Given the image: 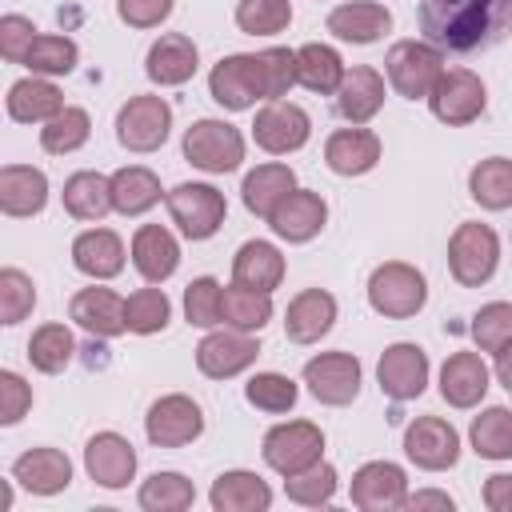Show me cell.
Segmentation results:
<instances>
[{"label": "cell", "mask_w": 512, "mask_h": 512, "mask_svg": "<svg viewBox=\"0 0 512 512\" xmlns=\"http://www.w3.org/2000/svg\"><path fill=\"white\" fill-rule=\"evenodd\" d=\"M420 32L448 56H476L512 36V0H424Z\"/></svg>", "instance_id": "obj_1"}, {"label": "cell", "mask_w": 512, "mask_h": 512, "mask_svg": "<svg viewBox=\"0 0 512 512\" xmlns=\"http://www.w3.org/2000/svg\"><path fill=\"white\" fill-rule=\"evenodd\" d=\"M500 264V236L480 224V220H464L456 224V232L448 236V272L460 288H480L496 276Z\"/></svg>", "instance_id": "obj_2"}, {"label": "cell", "mask_w": 512, "mask_h": 512, "mask_svg": "<svg viewBox=\"0 0 512 512\" xmlns=\"http://www.w3.org/2000/svg\"><path fill=\"white\" fill-rule=\"evenodd\" d=\"M368 304L384 320H408L428 304V284H424L420 268H412L404 260H384L368 276Z\"/></svg>", "instance_id": "obj_3"}, {"label": "cell", "mask_w": 512, "mask_h": 512, "mask_svg": "<svg viewBox=\"0 0 512 512\" xmlns=\"http://www.w3.org/2000/svg\"><path fill=\"white\" fill-rule=\"evenodd\" d=\"M384 72H388V84L404 100H428V92L436 88V80L444 72V52L428 40H400L388 48Z\"/></svg>", "instance_id": "obj_4"}, {"label": "cell", "mask_w": 512, "mask_h": 512, "mask_svg": "<svg viewBox=\"0 0 512 512\" xmlns=\"http://www.w3.org/2000/svg\"><path fill=\"white\" fill-rule=\"evenodd\" d=\"M184 160L208 176L236 172L244 160V136L228 120H196L184 132Z\"/></svg>", "instance_id": "obj_5"}, {"label": "cell", "mask_w": 512, "mask_h": 512, "mask_svg": "<svg viewBox=\"0 0 512 512\" xmlns=\"http://www.w3.org/2000/svg\"><path fill=\"white\" fill-rule=\"evenodd\" d=\"M260 456L272 472L280 476H296L312 464L324 460V432L312 424V420H288V424H276L264 432V444H260Z\"/></svg>", "instance_id": "obj_6"}, {"label": "cell", "mask_w": 512, "mask_h": 512, "mask_svg": "<svg viewBox=\"0 0 512 512\" xmlns=\"http://www.w3.org/2000/svg\"><path fill=\"white\" fill-rule=\"evenodd\" d=\"M164 204H168L172 224L188 240H212L228 216L224 192L212 184H176L172 192H164Z\"/></svg>", "instance_id": "obj_7"}, {"label": "cell", "mask_w": 512, "mask_h": 512, "mask_svg": "<svg viewBox=\"0 0 512 512\" xmlns=\"http://www.w3.org/2000/svg\"><path fill=\"white\" fill-rule=\"evenodd\" d=\"M172 132V104L164 96H132L116 112V140L128 152H156Z\"/></svg>", "instance_id": "obj_8"}, {"label": "cell", "mask_w": 512, "mask_h": 512, "mask_svg": "<svg viewBox=\"0 0 512 512\" xmlns=\"http://www.w3.org/2000/svg\"><path fill=\"white\" fill-rule=\"evenodd\" d=\"M484 104H488V92H484V80L472 68H444L436 88L428 92L432 116L448 128H464V124L480 120Z\"/></svg>", "instance_id": "obj_9"}, {"label": "cell", "mask_w": 512, "mask_h": 512, "mask_svg": "<svg viewBox=\"0 0 512 512\" xmlns=\"http://www.w3.org/2000/svg\"><path fill=\"white\" fill-rule=\"evenodd\" d=\"M208 92L220 108L228 112H248L256 108V100H264V84H260V60L256 52H236L212 64L208 72Z\"/></svg>", "instance_id": "obj_10"}, {"label": "cell", "mask_w": 512, "mask_h": 512, "mask_svg": "<svg viewBox=\"0 0 512 512\" xmlns=\"http://www.w3.org/2000/svg\"><path fill=\"white\" fill-rule=\"evenodd\" d=\"M308 136H312V116L292 100H268L252 120V140L268 156L300 152L308 144Z\"/></svg>", "instance_id": "obj_11"}, {"label": "cell", "mask_w": 512, "mask_h": 512, "mask_svg": "<svg viewBox=\"0 0 512 512\" xmlns=\"http://www.w3.org/2000/svg\"><path fill=\"white\" fill-rule=\"evenodd\" d=\"M144 432H148V440L156 448H184L204 432V412H200V404L192 396L168 392L148 408Z\"/></svg>", "instance_id": "obj_12"}, {"label": "cell", "mask_w": 512, "mask_h": 512, "mask_svg": "<svg viewBox=\"0 0 512 512\" xmlns=\"http://www.w3.org/2000/svg\"><path fill=\"white\" fill-rule=\"evenodd\" d=\"M304 384L320 404L344 408L360 396V360L352 352H320L304 364Z\"/></svg>", "instance_id": "obj_13"}, {"label": "cell", "mask_w": 512, "mask_h": 512, "mask_svg": "<svg viewBox=\"0 0 512 512\" xmlns=\"http://www.w3.org/2000/svg\"><path fill=\"white\" fill-rule=\"evenodd\" d=\"M404 456L424 472H444L460 460V432L444 416H416L404 428Z\"/></svg>", "instance_id": "obj_14"}, {"label": "cell", "mask_w": 512, "mask_h": 512, "mask_svg": "<svg viewBox=\"0 0 512 512\" xmlns=\"http://www.w3.org/2000/svg\"><path fill=\"white\" fill-rule=\"evenodd\" d=\"M376 380H380V392L396 404L404 400H416L424 388H428V352L420 344H388L380 352V364H376Z\"/></svg>", "instance_id": "obj_15"}, {"label": "cell", "mask_w": 512, "mask_h": 512, "mask_svg": "<svg viewBox=\"0 0 512 512\" xmlns=\"http://www.w3.org/2000/svg\"><path fill=\"white\" fill-rule=\"evenodd\" d=\"M260 356V344L252 332H240V328H220V332H208L200 344H196V368L208 376V380H228V376H240L244 368H252Z\"/></svg>", "instance_id": "obj_16"}, {"label": "cell", "mask_w": 512, "mask_h": 512, "mask_svg": "<svg viewBox=\"0 0 512 512\" xmlns=\"http://www.w3.org/2000/svg\"><path fill=\"white\" fill-rule=\"evenodd\" d=\"M324 224H328V204H324V196L312 192V188H292V192L272 208V216H268V228H272L280 240H288V244H308V240H316Z\"/></svg>", "instance_id": "obj_17"}, {"label": "cell", "mask_w": 512, "mask_h": 512, "mask_svg": "<svg viewBox=\"0 0 512 512\" xmlns=\"http://www.w3.org/2000/svg\"><path fill=\"white\" fill-rule=\"evenodd\" d=\"M408 500V476L392 460H368L352 476V504L364 512H392Z\"/></svg>", "instance_id": "obj_18"}, {"label": "cell", "mask_w": 512, "mask_h": 512, "mask_svg": "<svg viewBox=\"0 0 512 512\" xmlns=\"http://www.w3.org/2000/svg\"><path fill=\"white\" fill-rule=\"evenodd\" d=\"M196 68H200V52H196V40L184 32H164L160 40H152V48L144 56V72L160 88L188 84L196 76Z\"/></svg>", "instance_id": "obj_19"}, {"label": "cell", "mask_w": 512, "mask_h": 512, "mask_svg": "<svg viewBox=\"0 0 512 512\" xmlns=\"http://www.w3.org/2000/svg\"><path fill=\"white\" fill-rule=\"evenodd\" d=\"M84 468L100 488H124L136 476V448L120 432H96L84 444Z\"/></svg>", "instance_id": "obj_20"}, {"label": "cell", "mask_w": 512, "mask_h": 512, "mask_svg": "<svg viewBox=\"0 0 512 512\" xmlns=\"http://www.w3.org/2000/svg\"><path fill=\"white\" fill-rule=\"evenodd\" d=\"M336 324V296L328 288H304L288 300L284 312V336L292 344H316Z\"/></svg>", "instance_id": "obj_21"}, {"label": "cell", "mask_w": 512, "mask_h": 512, "mask_svg": "<svg viewBox=\"0 0 512 512\" xmlns=\"http://www.w3.org/2000/svg\"><path fill=\"white\" fill-rule=\"evenodd\" d=\"M324 164L336 172V176H364L380 164V136L364 124H352V128H336L328 140H324Z\"/></svg>", "instance_id": "obj_22"}, {"label": "cell", "mask_w": 512, "mask_h": 512, "mask_svg": "<svg viewBox=\"0 0 512 512\" xmlns=\"http://www.w3.org/2000/svg\"><path fill=\"white\" fill-rule=\"evenodd\" d=\"M68 316H72L84 332H92V336H100V340H112V336H124V332H128L124 296H116L112 288H100V284L80 288V292L72 296V304H68Z\"/></svg>", "instance_id": "obj_23"}, {"label": "cell", "mask_w": 512, "mask_h": 512, "mask_svg": "<svg viewBox=\"0 0 512 512\" xmlns=\"http://www.w3.org/2000/svg\"><path fill=\"white\" fill-rule=\"evenodd\" d=\"M12 480L32 496H56L72 484V464L60 448H28L12 460Z\"/></svg>", "instance_id": "obj_24"}, {"label": "cell", "mask_w": 512, "mask_h": 512, "mask_svg": "<svg viewBox=\"0 0 512 512\" xmlns=\"http://www.w3.org/2000/svg\"><path fill=\"white\" fill-rule=\"evenodd\" d=\"M48 204V176L32 164H4L0 168V212L12 220L40 216Z\"/></svg>", "instance_id": "obj_25"}, {"label": "cell", "mask_w": 512, "mask_h": 512, "mask_svg": "<svg viewBox=\"0 0 512 512\" xmlns=\"http://www.w3.org/2000/svg\"><path fill=\"white\" fill-rule=\"evenodd\" d=\"M392 28V12L376 0H344L328 12V32L344 44H376Z\"/></svg>", "instance_id": "obj_26"}, {"label": "cell", "mask_w": 512, "mask_h": 512, "mask_svg": "<svg viewBox=\"0 0 512 512\" xmlns=\"http://www.w3.org/2000/svg\"><path fill=\"white\" fill-rule=\"evenodd\" d=\"M132 268L148 284H164L180 268V244L164 224H140L132 236Z\"/></svg>", "instance_id": "obj_27"}, {"label": "cell", "mask_w": 512, "mask_h": 512, "mask_svg": "<svg viewBox=\"0 0 512 512\" xmlns=\"http://www.w3.org/2000/svg\"><path fill=\"white\" fill-rule=\"evenodd\" d=\"M384 108V76L368 64H356L344 72L340 88H336V112L348 124H368L376 112Z\"/></svg>", "instance_id": "obj_28"}, {"label": "cell", "mask_w": 512, "mask_h": 512, "mask_svg": "<svg viewBox=\"0 0 512 512\" xmlns=\"http://www.w3.org/2000/svg\"><path fill=\"white\" fill-rule=\"evenodd\" d=\"M488 392V364L480 352H452L440 368V396L452 408H476Z\"/></svg>", "instance_id": "obj_29"}, {"label": "cell", "mask_w": 512, "mask_h": 512, "mask_svg": "<svg viewBox=\"0 0 512 512\" xmlns=\"http://www.w3.org/2000/svg\"><path fill=\"white\" fill-rule=\"evenodd\" d=\"M72 264L92 280H112L124 272V240L112 228H88L72 240Z\"/></svg>", "instance_id": "obj_30"}, {"label": "cell", "mask_w": 512, "mask_h": 512, "mask_svg": "<svg viewBox=\"0 0 512 512\" xmlns=\"http://www.w3.org/2000/svg\"><path fill=\"white\" fill-rule=\"evenodd\" d=\"M232 284L256 288V292H276L284 284V256L268 240H244L232 256Z\"/></svg>", "instance_id": "obj_31"}, {"label": "cell", "mask_w": 512, "mask_h": 512, "mask_svg": "<svg viewBox=\"0 0 512 512\" xmlns=\"http://www.w3.org/2000/svg\"><path fill=\"white\" fill-rule=\"evenodd\" d=\"M4 104H8V116L16 124H48L64 108V92L48 76H24L8 88Z\"/></svg>", "instance_id": "obj_32"}, {"label": "cell", "mask_w": 512, "mask_h": 512, "mask_svg": "<svg viewBox=\"0 0 512 512\" xmlns=\"http://www.w3.org/2000/svg\"><path fill=\"white\" fill-rule=\"evenodd\" d=\"M64 212L72 216V220H84V224H96V220H104L108 212H116L112 208V176H104V172H92V168H84V172H72L68 180H64Z\"/></svg>", "instance_id": "obj_33"}, {"label": "cell", "mask_w": 512, "mask_h": 512, "mask_svg": "<svg viewBox=\"0 0 512 512\" xmlns=\"http://www.w3.org/2000/svg\"><path fill=\"white\" fill-rule=\"evenodd\" d=\"M208 504H212L216 512H264V508L272 504V488H268L256 472L232 468V472H220V476L212 480Z\"/></svg>", "instance_id": "obj_34"}, {"label": "cell", "mask_w": 512, "mask_h": 512, "mask_svg": "<svg viewBox=\"0 0 512 512\" xmlns=\"http://www.w3.org/2000/svg\"><path fill=\"white\" fill-rule=\"evenodd\" d=\"M296 188V172L288 168V164H256L248 176H244V184H240V196H244V208L252 212V216H272V208L288 196Z\"/></svg>", "instance_id": "obj_35"}, {"label": "cell", "mask_w": 512, "mask_h": 512, "mask_svg": "<svg viewBox=\"0 0 512 512\" xmlns=\"http://www.w3.org/2000/svg\"><path fill=\"white\" fill-rule=\"evenodd\" d=\"M160 196H164V188H160L152 168L128 164V168L112 172V208L120 216H144L148 208L160 204Z\"/></svg>", "instance_id": "obj_36"}, {"label": "cell", "mask_w": 512, "mask_h": 512, "mask_svg": "<svg viewBox=\"0 0 512 512\" xmlns=\"http://www.w3.org/2000/svg\"><path fill=\"white\" fill-rule=\"evenodd\" d=\"M344 60L332 44H304L296 48V84H304L316 96H336L340 80H344Z\"/></svg>", "instance_id": "obj_37"}, {"label": "cell", "mask_w": 512, "mask_h": 512, "mask_svg": "<svg viewBox=\"0 0 512 512\" xmlns=\"http://www.w3.org/2000/svg\"><path fill=\"white\" fill-rule=\"evenodd\" d=\"M468 196L488 208V212H504L512 208V160L508 156H488L468 172Z\"/></svg>", "instance_id": "obj_38"}, {"label": "cell", "mask_w": 512, "mask_h": 512, "mask_svg": "<svg viewBox=\"0 0 512 512\" xmlns=\"http://www.w3.org/2000/svg\"><path fill=\"white\" fill-rule=\"evenodd\" d=\"M472 452L484 460H512V408L492 404L484 408L468 428Z\"/></svg>", "instance_id": "obj_39"}, {"label": "cell", "mask_w": 512, "mask_h": 512, "mask_svg": "<svg viewBox=\"0 0 512 512\" xmlns=\"http://www.w3.org/2000/svg\"><path fill=\"white\" fill-rule=\"evenodd\" d=\"M80 60V48L72 36H56V32H36L32 48L24 52V68L32 76H68Z\"/></svg>", "instance_id": "obj_40"}, {"label": "cell", "mask_w": 512, "mask_h": 512, "mask_svg": "<svg viewBox=\"0 0 512 512\" xmlns=\"http://www.w3.org/2000/svg\"><path fill=\"white\" fill-rule=\"evenodd\" d=\"M88 136H92V116H88L84 108H76V104H64V108L40 128V148H44L48 156H68V152L84 148Z\"/></svg>", "instance_id": "obj_41"}, {"label": "cell", "mask_w": 512, "mask_h": 512, "mask_svg": "<svg viewBox=\"0 0 512 512\" xmlns=\"http://www.w3.org/2000/svg\"><path fill=\"white\" fill-rule=\"evenodd\" d=\"M220 312H224V324H228V328L260 332V328L272 320V292H256V288L232 284V288H224Z\"/></svg>", "instance_id": "obj_42"}, {"label": "cell", "mask_w": 512, "mask_h": 512, "mask_svg": "<svg viewBox=\"0 0 512 512\" xmlns=\"http://www.w3.org/2000/svg\"><path fill=\"white\" fill-rule=\"evenodd\" d=\"M72 352H76V340H72V332L64 324H40L32 332V340H28V360L44 376L64 372L72 364Z\"/></svg>", "instance_id": "obj_43"}, {"label": "cell", "mask_w": 512, "mask_h": 512, "mask_svg": "<svg viewBox=\"0 0 512 512\" xmlns=\"http://www.w3.org/2000/svg\"><path fill=\"white\" fill-rule=\"evenodd\" d=\"M124 316H128V332L136 336H156L168 328L172 320V300L164 296V288L148 284V288H136L128 300H124Z\"/></svg>", "instance_id": "obj_44"}, {"label": "cell", "mask_w": 512, "mask_h": 512, "mask_svg": "<svg viewBox=\"0 0 512 512\" xmlns=\"http://www.w3.org/2000/svg\"><path fill=\"white\" fill-rule=\"evenodd\" d=\"M192 500H196V488L180 472H152L140 484V508L144 512H184V508H192Z\"/></svg>", "instance_id": "obj_45"}, {"label": "cell", "mask_w": 512, "mask_h": 512, "mask_svg": "<svg viewBox=\"0 0 512 512\" xmlns=\"http://www.w3.org/2000/svg\"><path fill=\"white\" fill-rule=\"evenodd\" d=\"M296 396H300V388H296V380L284 376V372H256V376L244 384V400H248L252 408H260V412H268V416L292 412V408H296Z\"/></svg>", "instance_id": "obj_46"}, {"label": "cell", "mask_w": 512, "mask_h": 512, "mask_svg": "<svg viewBox=\"0 0 512 512\" xmlns=\"http://www.w3.org/2000/svg\"><path fill=\"white\" fill-rule=\"evenodd\" d=\"M336 484H340V476H336V468L324 464V460L312 464V468H304V472H296V476H284L288 500H292V504H304V508L328 504V500L336 496Z\"/></svg>", "instance_id": "obj_47"}, {"label": "cell", "mask_w": 512, "mask_h": 512, "mask_svg": "<svg viewBox=\"0 0 512 512\" xmlns=\"http://www.w3.org/2000/svg\"><path fill=\"white\" fill-rule=\"evenodd\" d=\"M292 24L288 0H240L236 4V28L248 36H276Z\"/></svg>", "instance_id": "obj_48"}, {"label": "cell", "mask_w": 512, "mask_h": 512, "mask_svg": "<svg viewBox=\"0 0 512 512\" xmlns=\"http://www.w3.org/2000/svg\"><path fill=\"white\" fill-rule=\"evenodd\" d=\"M220 300H224L220 280H216V276H196V280L184 288V320H188L192 328H216V324H224Z\"/></svg>", "instance_id": "obj_49"}, {"label": "cell", "mask_w": 512, "mask_h": 512, "mask_svg": "<svg viewBox=\"0 0 512 512\" xmlns=\"http://www.w3.org/2000/svg\"><path fill=\"white\" fill-rule=\"evenodd\" d=\"M36 308V284L20 268H0V324H20Z\"/></svg>", "instance_id": "obj_50"}, {"label": "cell", "mask_w": 512, "mask_h": 512, "mask_svg": "<svg viewBox=\"0 0 512 512\" xmlns=\"http://www.w3.org/2000/svg\"><path fill=\"white\" fill-rule=\"evenodd\" d=\"M468 332H472V340H476L480 352H496L500 344L512 340V304H508V300H492V304H484V308L472 316Z\"/></svg>", "instance_id": "obj_51"}, {"label": "cell", "mask_w": 512, "mask_h": 512, "mask_svg": "<svg viewBox=\"0 0 512 512\" xmlns=\"http://www.w3.org/2000/svg\"><path fill=\"white\" fill-rule=\"evenodd\" d=\"M256 60H260L264 100H284L296 84V52L292 48H264V52H256Z\"/></svg>", "instance_id": "obj_52"}, {"label": "cell", "mask_w": 512, "mask_h": 512, "mask_svg": "<svg viewBox=\"0 0 512 512\" xmlns=\"http://www.w3.org/2000/svg\"><path fill=\"white\" fill-rule=\"evenodd\" d=\"M32 40H36V28H32L28 16H20V12L0 16V56H4L8 64H20L24 52L32 48Z\"/></svg>", "instance_id": "obj_53"}, {"label": "cell", "mask_w": 512, "mask_h": 512, "mask_svg": "<svg viewBox=\"0 0 512 512\" xmlns=\"http://www.w3.org/2000/svg\"><path fill=\"white\" fill-rule=\"evenodd\" d=\"M28 408H32V388L24 384V376H16V372L4 368L0 372V424L4 428L20 424Z\"/></svg>", "instance_id": "obj_54"}, {"label": "cell", "mask_w": 512, "mask_h": 512, "mask_svg": "<svg viewBox=\"0 0 512 512\" xmlns=\"http://www.w3.org/2000/svg\"><path fill=\"white\" fill-rule=\"evenodd\" d=\"M176 0H116V12L128 28H156L172 16Z\"/></svg>", "instance_id": "obj_55"}, {"label": "cell", "mask_w": 512, "mask_h": 512, "mask_svg": "<svg viewBox=\"0 0 512 512\" xmlns=\"http://www.w3.org/2000/svg\"><path fill=\"white\" fill-rule=\"evenodd\" d=\"M484 504L492 512H512V476L508 472H496L484 480Z\"/></svg>", "instance_id": "obj_56"}, {"label": "cell", "mask_w": 512, "mask_h": 512, "mask_svg": "<svg viewBox=\"0 0 512 512\" xmlns=\"http://www.w3.org/2000/svg\"><path fill=\"white\" fill-rule=\"evenodd\" d=\"M404 508H412V512H420V508H444V512H452V496L448 492H408Z\"/></svg>", "instance_id": "obj_57"}, {"label": "cell", "mask_w": 512, "mask_h": 512, "mask_svg": "<svg viewBox=\"0 0 512 512\" xmlns=\"http://www.w3.org/2000/svg\"><path fill=\"white\" fill-rule=\"evenodd\" d=\"M496 380L504 384V392L512 396V340L496 348Z\"/></svg>", "instance_id": "obj_58"}, {"label": "cell", "mask_w": 512, "mask_h": 512, "mask_svg": "<svg viewBox=\"0 0 512 512\" xmlns=\"http://www.w3.org/2000/svg\"><path fill=\"white\" fill-rule=\"evenodd\" d=\"M8 508H12V488L4 484V488H0V512H8Z\"/></svg>", "instance_id": "obj_59"}]
</instances>
